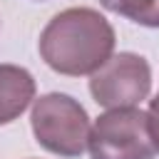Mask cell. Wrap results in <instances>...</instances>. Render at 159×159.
<instances>
[{"label":"cell","instance_id":"4","mask_svg":"<svg viewBox=\"0 0 159 159\" xmlns=\"http://www.w3.org/2000/svg\"><path fill=\"white\" fill-rule=\"evenodd\" d=\"M152 89V70L142 55L119 52L109 57L97 72H92L89 92L97 104L107 109L137 107L149 97Z\"/></svg>","mask_w":159,"mask_h":159},{"label":"cell","instance_id":"2","mask_svg":"<svg viewBox=\"0 0 159 159\" xmlns=\"http://www.w3.org/2000/svg\"><path fill=\"white\" fill-rule=\"evenodd\" d=\"M30 124L37 144L57 157L75 159L87 149V139L92 129L89 117L84 107L70 94L50 92L35 99Z\"/></svg>","mask_w":159,"mask_h":159},{"label":"cell","instance_id":"3","mask_svg":"<svg viewBox=\"0 0 159 159\" xmlns=\"http://www.w3.org/2000/svg\"><path fill=\"white\" fill-rule=\"evenodd\" d=\"M87 149L92 159H154L157 154L147 114L134 107L99 114L89 129Z\"/></svg>","mask_w":159,"mask_h":159},{"label":"cell","instance_id":"6","mask_svg":"<svg viewBox=\"0 0 159 159\" xmlns=\"http://www.w3.org/2000/svg\"><path fill=\"white\" fill-rule=\"evenodd\" d=\"M107 10L144 25V27H159V0H99Z\"/></svg>","mask_w":159,"mask_h":159},{"label":"cell","instance_id":"7","mask_svg":"<svg viewBox=\"0 0 159 159\" xmlns=\"http://www.w3.org/2000/svg\"><path fill=\"white\" fill-rule=\"evenodd\" d=\"M147 122H149V134H152V142L159 152V94L152 99L149 104V112H147Z\"/></svg>","mask_w":159,"mask_h":159},{"label":"cell","instance_id":"5","mask_svg":"<svg viewBox=\"0 0 159 159\" xmlns=\"http://www.w3.org/2000/svg\"><path fill=\"white\" fill-rule=\"evenodd\" d=\"M35 97V80L25 67L0 65V124L17 119Z\"/></svg>","mask_w":159,"mask_h":159},{"label":"cell","instance_id":"1","mask_svg":"<svg viewBox=\"0 0 159 159\" xmlns=\"http://www.w3.org/2000/svg\"><path fill=\"white\" fill-rule=\"evenodd\" d=\"M114 50V30L92 7H67L57 12L40 35L45 65L67 77L97 72Z\"/></svg>","mask_w":159,"mask_h":159}]
</instances>
